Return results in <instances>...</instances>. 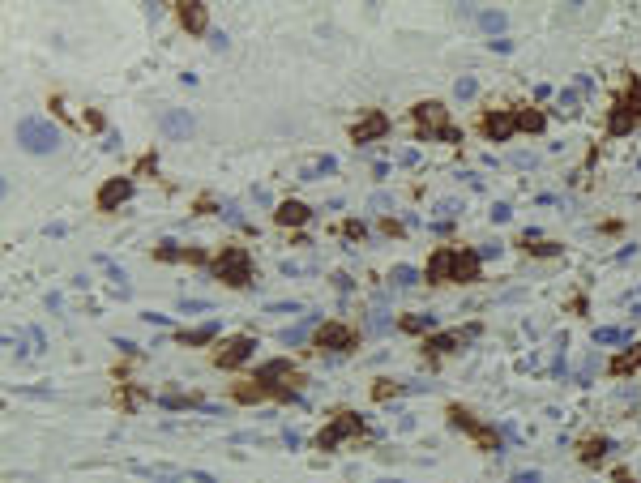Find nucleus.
I'll use <instances>...</instances> for the list:
<instances>
[{
    "mask_svg": "<svg viewBox=\"0 0 641 483\" xmlns=\"http://www.w3.org/2000/svg\"><path fill=\"white\" fill-rule=\"evenodd\" d=\"M411 115H415V142H449V146H462V129L449 120V107L441 103V98H424V103H415L411 107Z\"/></svg>",
    "mask_w": 641,
    "mask_h": 483,
    "instance_id": "1",
    "label": "nucleus"
},
{
    "mask_svg": "<svg viewBox=\"0 0 641 483\" xmlns=\"http://www.w3.org/2000/svg\"><path fill=\"white\" fill-rule=\"evenodd\" d=\"M210 274H214L222 287H231V291L252 287V257H248V249H244V244H227V249L210 261Z\"/></svg>",
    "mask_w": 641,
    "mask_h": 483,
    "instance_id": "2",
    "label": "nucleus"
},
{
    "mask_svg": "<svg viewBox=\"0 0 641 483\" xmlns=\"http://www.w3.org/2000/svg\"><path fill=\"white\" fill-rule=\"evenodd\" d=\"M363 432H368V419H363L359 411H346V407H342V411H334V419L317 432V441H312V445H317L321 453H334L342 441H359Z\"/></svg>",
    "mask_w": 641,
    "mask_h": 483,
    "instance_id": "3",
    "label": "nucleus"
},
{
    "mask_svg": "<svg viewBox=\"0 0 641 483\" xmlns=\"http://www.w3.org/2000/svg\"><path fill=\"white\" fill-rule=\"evenodd\" d=\"M295 402L300 394H291V390H283V385H274V381H261V377H244V381H231V402H239V407H252V402Z\"/></svg>",
    "mask_w": 641,
    "mask_h": 483,
    "instance_id": "4",
    "label": "nucleus"
},
{
    "mask_svg": "<svg viewBox=\"0 0 641 483\" xmlns=\"http://www.w3.org/2000/svg\"><path fill=\"white\" fill-rule=\"evenodd\" d=\"M312 346L321 355H351L359 346V329H351L346 321H321L312 334Z\"/></svg>",
    "mask_w": 641,
    "mask_h": 483,
    "instance_id": "5",
    "label": "nucleus"
},
{
    "mask_svg": "<svg viewBox=\"0 0 641 483\" xmlns=\"http://www.w3.org/2000/svg\"><path fill=\"white\" fill-rule=\"evenodd\" d=\"M18 146L30 150V154H52V150L60 146V133L47 125V120L26 115V120H18Z\"/></svg>",
    "mask_w": 641,
    "mask_h": 483,
    "instance_id": "6",
    "label": "nucleus"
},
{
    "mask_svg": "<svg viewBox=\"0 0 641 483\" xmlns=\"http://www.w3.org/2000/svg\"><path fill=\"white\" fill-rule=\"evenodd\" d=\"M252 351H256V338H252V334H231V338H222V342H218L214 364H218L222 373H231V368H239V364H244V359H252Z\"/></svg>",
    "mask_w": 641,
    "mask_h": 483,
    "instance_id": "7",
    "label": "nucleus"
},
{
    "mask_svg": "<svg viewBox=\"0 0 641 483\" xmlns=\"http://www.w3.org/2000/svg\"><path fill=\"white\" fill-rule=\"evenodd\" d=\"M256 377H261V381H274V385H283V390H291V394L304 390V373L291 364V359H266V364L256 368Z\"/></svg>",
    "mask_w": 641,
    "mask_h": 483,
    "instance_id": "8",
    "label": "nucleus"
},
{
    "mask_svg": "<svg viewBox=\"0 0 641 483\" xmlns=\"http://www.w3.org/2000/svg\"><path fill=\"white\" fill-rule=\"evenodd\" d=\"M479 334V325H462V329H453V334H428L424 338V359H445L449 351H458L466 338H475Z\"/></svg>",
    "mask_w": 641,
    "mask_h": 483,
    "instance_id": "9",
    "label": "nucleus"
},
{
    "mask_svg": "<svg viewBox=\"0 0 641 483\" xmlns=\"http://www.w3.org/2000/svg\"><path fill=\"white\" fill-rule=\"evenodd\" d=\"M479 133H483L487 142H509L513 133H518V125H513V107H492V111H483Z\"/></svg>",
    "mask_w": 641,
    "mask_h": 483,
    "instance_id": "10",
    "label": "nucleus"
},
{
    "mask_svg": "<svg viewBox=\"0 0 641 483\" xmlns=\"http://www.w3.org/2000/svg\"><path fill=\"white\" fill-rule=\"evenodd\" d=\"M385 133H390V115H385L380 107H372L359 125H351V142L355 146H368V142H380Z\"/></svg>",
    "mask_w": 641,
    "mask_h": 483,
    "instance_id": "11",
    "label": "nucleus"
},
{
    "mask_svg": "<svg viewBox=\"0 0 641 483\" xmlns=\"http://www.w3.org/2000/svg\"><path fill=\"white\" fill-rule=\"evenodd\" d=\"M197 133V115L188 111V107H171V111H163V137H171V142H188Z\"/></svg>",
    "mask_w": 641,
    "mask_h": 483,
    "instance_id": "12",
    "label": "nucleus"
},
{
    "mask_svg": "<svg viewBox=\"0 0 641 483\" xmlns=\"http://www.w3.org/2000/svg\"><path fill=\"white\" fill-rule=\"evenodd\" d=\"M128 197H133V180H128V176H111V180L98 188V210L111 214V210H120Z\"/></svg>",
    "mask_w": 641,
    "mask_h": 483,
    "instance_id": "13",
    "label": "nucleus"
},
{
    "mask_svg": "<svg viewBox=\"0 0 641 483\" xmlns=\"http://www.w3.org/2000/svg\"><path fill=\"white\" fill-rule=\"evenodd\" d=\"M176 18H180V26H184L188 35H205V30H210V13H205V5H197V0H180V5H176Z\"/></svg>",
    "mask_w": 641,
    "mask_h": 483,
    "instance_id": "14",
    "label": "nucleus"
},
{
    "mask_svg": "<svg viewBox=\"0 0 641 483\" xmlns=\"http://www.w3.org/2000/svg\"><path fill=\"white\" fill-rule=\"evenodd\" d=\"M424 278H428L432 287H436V283H453V249H436V253L428 257Z\"/></svg>",
    "mask_w": 641,
    "mask_h": 483,
    "instance_id": "15",
    "label": "nucleus"
},
{
    "mask_svg": "<svg viewBox=\"0 0 641 483\" xmlns=\"http://www.w3.org/2000/svg\"><path fill=\"white\" fill-rule=\"evenodd\" d=\"M312 218V205H304V201H295V197H287L278 210H274V222L278 227H304Z\"/></svg>",
    "mask_w": 641,
    "mask_h": 483,
    "instance_id": "16",
    "label": "nucleus"
},
{
    "mask_svg": "<svg viewBox=\"0 0 641 483\" xmlns=\"http://www.w3.org/2000/svg\"><path fill=\"white\" fill-rule=\"evenodd\" d=\"M479 253L470 249H453V283H479Z\"/></svg>",
    "mask_w": 641,
    "mask_h": 483,
    "instance_id": "17",
    "label": "nucleus"
},
{
    "mask_svg": "<svg viewBox=\"0 0 641 483\" xmlns=\"http://www.w3.org/2000/svg\"><path fill=\"white\" fill-rule=\"evenodd\" d=\"M637 368H641V342H633L628 351H620V355L607 359V377H628Z\"/></svg>",
    "mask_w": 641,
    "mask_h": 483,
    "instance_id": "18",
    "label": "nucleus"
},
{
    "mask_svg": "<svg viewBox=\"0 0 641 483\" xmlns=\"http://www.w3.org/2000/svg\"><path fill=\"white\" fill-rule=\"evenodd\" d=\"M513 125H518V133L539 137V133L548 129V115H543L539 107H513Z\"/></svg>",
    "mask_w": 641,
    "mask_h": 483,
    "instance_id": "19",
    "label": "nucleus"
},
{
    "mask_svg": "<svg viewBox=\"0 0 641 483\" xmlns=\"http://www.w3.org/2000/svg\"><path fill=\"white\" fill-rule=\"evenodd\" d=\"M218 338V321H205V325H197V329H176V342L180 346H205V342H214Z\"/></svg>",
    "mask_w": 641,
    "mask_h": 483,
    "instance_id": "20",
    "label": "nucleus"
},
{
    "mask_svg": "<svg viewBox=\"0 0 641 483\" xmlns=\"http://www.w3.org/2000/svg\"><path fill=\"white\" fill-rule=\"evenodd\" d=\"M518 249H526V253H535V257H560V244H552V239H543L539 231H522Z\"/></svg>",
    "mask_w": 641,
    "mask_h": 483,
    "instance_id": "21",
    "label": "nucleus"
},
{
    "mask_svg": "<svg viewBox=\"0 0 641 483\" xmlns=\"http://www.w3.org/2000/svg\"><path fill=\"white\" fill-rule=\"evenodd\" d=\"M611 449H616L611 436H590V441H582V462H586V466H599Z\"/></svg>",
    "mask_w": 641,
    "mask_h": 483,
    "instance_id": "22",
    "label": "nucleus"
},
{
    "mask_svg": "<svg viewBox=\"0 0 641 483\" xmlns=\"http://www.w3.org/2000/svg\"><path fill=\"white\" fill-rule=\"evenodd\" d=\"M398 329L402 334H436V317L432 312H407V317H398Z\"/></svg>",
    "mask_w": 641,
    "mask_h": 483,
    "instance_id": "23",
    "label": "nucleus"
},
{
    "mask_svg": "<svg viewBox=\"0 0 641 483\" xmlns=\"http://www.w3.org/2000/svg\"><path fill=\"white\" fill-rule=\"evenodd\" d=\"M338 171V159L334 154H317L308 167H300V180H325V176H334Z\"/></svg>",
    "mask_w": 641,
    "mask_h": 483,
    "instance_id": "24",
    "label": "nucleus"
},
{
    "mask_svg": "<svg viewBox=\"0 0 641 483\" xmlns=\"http://www.w3.org/2000/svg\"><path fill=\"white\" fill-rule=\"evenodd\" d=\"M633 125H637V115H628V111L616 103L611 115H607V137H624V133H633Z\"/></svg>",
    "mask_w": 641,
    "mask_h": 483,
    "instance_id": "25",
    "label": "nucleus"
},
{
    "mask_svg": "<svg viewBox=\"0 0 641 483\" xmlns=\"http://www.w3.org/2000/svg\"><path fill=\"white\" fill-rule=\"evenodd\" d=\"M445 415H449V424H453V428H462V432H470V436H475V432L483 428V424H479V415H475V411H466L462 402H453V407H449Z\"/></svg>",
    "mask_w": 641,
    "mask_h": 483,
    "instance_id": "26",
    "label": "nucleus"
},
{
    "mask_svg": "<svg viewBox=\"0 0 641 483\" xmlns=\"http://www.w3.org/2000/svg\"><path fill=\"white\" fill-rule=\"evenodd\" d=\"M616 103H620L628 115H637V120H641V77H628V81H624V94H620Z\"/></svg>",
    "mask_w": 641,
    "mask_h": 483,
    "instance_id": "27",
    "label": "nucleus"
},
{
    "mask_svg": "<svg viewBox=\"0 0 641 483\" xmlns=\"http://www.w3.org/2000/svg\"><path fill=\"white\" fill-rule=\"evenodd\" d=\"M475 441H479V449H483V453H500V445H504L500 428H487V424H483V428L475 432Z\"/></svg>",
    "mask_w": 641,
    "mask_h": 483,
    "instance_id": "28",
    "label": "nucleus"
},
{
    "mask_svg": "<svg viewBox=\"0 0 641 483\" xmlns=\"http://www.w3.org/2000/svg\"><path fill=\"white\" fill-rule=\"evenodd\" d=\"M479 26H483L487 35H500V30H504V13H500V9H483V13H479Z\"/></svg>",
    "mask_w": 641,
    "mask_h": 483,
    "instance_id": "29",
    "label": "nucleus"
},
{
    "mask_svg": "<svg viewBox=\"0 0 641 483\" xmlns=\"http://www.w3.org/2000/svg\"><path fill=\"white\" fill-rule=\"evenodd\" d=\"M402 390H407L402 381H380V385H372V398H376V402H390V398H398Z\"/></svg>",
    "mask_w": 641,
    "mask_h": 483,
    "instance_id": "30",
    "label": "nucleus"
},
{
    "mask_svg": "<svg viewBox=\"0 0 641 483\" xmlns=\"http://www.w3.org/2000/svg\"><path fill=\"white\" fill-rule=\"evenodd\" d=\"M594 342H599V346H607V342H628V329H620V325H607V329H594Z\"/></svg>",
    "mask_w": 641,
    "mask_h": 483,
    "instance_id": "31",
    "label": "nucleus"
},
{
    "mask_svg": "<svg viewBox=\"0 0 641 483\" xmlns=\"http://www.w3.org/2000/svg\"><path fill=\"white\" fill-rule=\"evenodd\" d=\"M342 235H346V239H368V222H363V218H346V222H342Z\"/></svg>",
    "mask_w": 641,
    "mask_h": 483,
    "instance_id": "32",
    "label": "nucleus"
},
{
    "mask_svg": "<svg viewBox=\"0 0 641 483\" xmlns=\"http://www.w3.org/2000/svg\"><path fill=\"white\" fill-rule=\"evenodd\" d=\"M180 253H184V249H176L171 239H163V244L154 249V261H180Z\"/></svg>",
    "mask_w": 641,
    "mask_h": 483,
    "instance_id": "33",
    "label": "nucleus"
},
{
    "mask_svg": "<svg viewBox=\"0 0 641 483\" xmlns=\"http://www.w3.org/2000/svg\"><path fill=\"white\" fill-rule=\"evenodd\" d=\"M394 283H398V287H411V283H419V274H415L411 266H398V270H394Z\"/></svg>",
    "mask_w": 641,
    "mask_h": 483,
    "instance_id": "34",
    "label": "nucleus"
},
{
    "mask_svg": "<svg viewBox=\"0 0 641 483\" xmlns=\"http://www.w3.org/2000/svg\"><path fill=\"white\" fill-rule=\"evenodd\" d=\"M146 394L142 390H120V407H128V411H137V402H142Z\"/></svg>",
    "mask_w": 641,
    "mask_h": 483,
    "instance_id": "35",
    "label": "nucleus"
},
{
    "mask_svg": "<svg viewBox=\"0 0 641 483\" xmlns=\"http://www.w3.org/2000/svg\"><path fill=\"white\" fill-rule=\"evenodd\" d=\"M509 218H513V205H509V201H496V205H492V222H509Z\"/></svg>",
    "mask_w": 641,
    "mask_h": 483,
    "instance_id": "36",
    "label": "nucleus"
},
{
    "mask_svg": "<svg viewBox=\"0 0 641 483\" xmlns=\"http://www.w3.org/2000/svg\"><path fill=\"white\" fill-rule=\"evenodd\" d=\"M577 107H582V98H577L573 90H565V94H560V111H569V115H573Z\"/></svg>",
    "mask_w": 641,
    "mask_h": 483,
    "instance_id": "37",
    "label": "nucleus"
},
{
    "mask_svg": "<svg viewBox=\"0 0 641 483\" xmlns=\"http://www.w3.org/2000/svg\"><path fill=\"white\" fill-rule=\"evenodd\" d=\"M453 90H458V98H470V94H475V77H458Z\"/></svg>",
    "mask_w": 641,
    "mask_h": 483,
    "instance_id": "38",
    "label": "nucleus"
},
{
    "mask_svg": "<svg viewBox=\"0 0 641 483\" xmlns=\"http://www.w3.org/2000/svg\"><path fill=\"white\" fill-rule=\"evenodd\" d=\"M180 261H188V266H205V253H201V249H184V253H180Z\"/></svg>",
    "mask_w": 641,
    "mask_h": 483,
    "instance_id": "39",
    "label": "nucleus"
},
{
    "mask_svg": "<svg viewBox=\"0 0 641 483\" xmlns=\"http://www.w3.org/2000/svg\"><path fill=\"white\" fill-rule=\"evenodd\" d=\"M380 231L390 235V239H398V235H402V222H398V218H385V222H380Z\"/></svg>",
    "mask_w": 641,
    "mask_h": 483,
    "instance_id": "40",
    "label": "nucleus"
},
{
    "mask_svg": "<svg viewBox=\"0 0 641 483\" xmlns=\"http://www.w3.org/2000/svg\"><path fill=\"white\" fill-rule=\"evenodd\" d=\"M458 210H462V205H458V201H441V205H436V214H441V218H453V214H458Z\"/></svg>",
    "mask_w": 641,
    "mask_h": 483,
    "instance_id": "41",
    "label": "nucleus"
},
{
    "mask_svg": "<svg viewBox=\"0 0 641 483\" xmlns=\"http://www.w3.org/2000/svg\"><path fill=\"white\" fill-rule=\"evenodd\" d=\"M513 483H543L535 470H522V475H513Z\"/></svg>",
    "mask_w": 641,
    "mask_h": 483,
    "instance_id": "42",
    "label": "nucleus"
},
{
    "mask_svg": "<svg viewBox=\"0 0 641 483\" xmlns=\"http://www.w3.org/2000/svg\"><path fill=\"white\" fill-rule=\"evenodd\" d=\"M86 125H90V129H103V115H98V111H94V107H90V111H86Z\"/></svg>",
    "mask_w": 641,
    "mask_h": 483,
    "instance_id": "43",
    "label": "nucleus"
},
{
    "mask_svg": "<svg viewBox=\"0 0 641 483\" xmlns=\"http://www.w3.org/2000/svg\"><path fill=\"white\" fill-rule=\"evenodd\" d=\"M266 312H300V304H270Z\"/></svg>",
    "mask_w": 641,
    "mask_h": 483,
    "instance_id": "44",
    "label": "nucleus"
},
{
    "mask_svg": "<svg viewBox=\"0 0 641 483\" xmlns=\"http://www.w3.org/2000/svg\"><path fill=\"white\" fill-rule=\"evenodd\" d=\"M616 483H637V479H633V475H628V470L620 466V470H616Z\"/></svg>",
    "mask_w": 641,
    "mask_h": 483,
    "instance_id": "45",
    "label": "nucleus"
}]
</instances>
